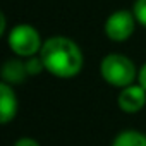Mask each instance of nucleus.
I'll return each instance as SVG.
<instances>
[{
    "label": "nucleus",
    "instance_id": "0eeeda50",
    "mask_svg": "<svg viewBox=\"0 0 146 146\" xmlns=\"http://www.w3.org/2000/svg\"><path fill=\"white\" fill-rule=\"evenodd\" d=\"M26 76H28L26 62H21L19 58H11L2 67V79H4V83L19 84V83H23L26 79Z\"/></svg>",
    "mask_w": 146,
    "mask_h": 146
},
{
    "label": "nucleus",
    "instance_id": "39448f33",
    "mask_svg": "<svg viewBox=\"0 0 146 146\" xmlns=\"http://www.w3.org/2000/svg\"><path fill=\"white\" fill-rule=\"evenodd\" d=\"M117 105L125 113H137L146 105V90L137 84H129L125 88H120V93L117 96Z\"/></svg>",
    "mask_w": 146,
    "mask_h": 146
},
{
    "label": "nucleus",
    "instance_id": "f257e3e1",
    "mask_svg": "<svg viewBox=\"0 0 146 146\" xmlns=\"http://www.w3.org/2000/svg\"><path fill=\"white\" fill-rule=\"evenodd\" d=\"M40 57L43 60L45 70L62 79L78 76L84 64L83 52L78 43L65 36H52L43 41Z\"/></svg>",
    "mask_w": 146,
    "mask_h": 146
},
{
    "label": "nucleus",
    "instance_id": "1a4fd4ad",
    "mask_svg": "<svg viewBox=\"0 0 146 146\" xmlns=\"http://www.w3.org/2000/svg\"><path fill=\"white\" fill-rule=\"evenodd\" d=\"M45 69V65H43V60H41V57L38 55H33V57H28L26 58V70H28V76H36V74H40V72Z\"/></svg>",
    "mask_w": 146,
    "mask_h": 146
},
{
    "label": "nucleus",
    "instance_id": "9d476101",
    "mask_svg": "<svg viewBox=\"0 0 146 146\" xmlns=\"http://www.w3.org/2000/svg\"><path fill=\"white\" fill-rule=\"evenodd\" d=\"M132 14L136 21L146 28V0H136V4L132 7Z\"/></svg>",
    "mask_w": 146,
    "mask_h": 146
},
{
    "label": "nucleus",
    "instance_id": "20e7f679",
    "mask_svg": "<svg viewBox=\"0 0 146 146\" xmlns=\"http://www.w3.org/2000/svg\"><path fill=\"white\" fill-rule=\"evenodd\" d=\"M136 17L129 11H115L105 21V35L112 41H125L136 28Z\"/></svg>",
    "mask_w": 146,
    "mask_h": 146
},
{
    "label": "nucleus",
    "instance_id": "9b49d317",
    "mask_svg": "<svg viewBox=\"0 0 146 146\" xmlns=\"http://www.w3.org/2000/svg\"><path fill=\"white\" fill-rule=\"evenodd\" d=\"M14 146H41V144L36 139H33V137H19L14 143Z\"/></svg>",
    "mask_w": 146,
    "mask_h": 146
},
{
    "label": "nucleus",
    "instance_id": "6e6552de",
    "mask_svg": "<svg viewBox=\"0 0 146 146\" xmlns=\"http://www.w3.org/2000/svg\"><path fill=\"white\" fill-rule=\"evenodd\" d=\"M112 146H146V136L139 131H124L113 139Z\"/></svg>",
    "mask_w": 146,
    "mask_h": 146
},
{
    "label": "nucleus",
    "instance_id": "f03ea898",
    "mask_svg": "<svg viewBox=\"0 0 146 146\" xmlns=\"http://www.w3.org/2000/svg\"><path fill=\"white\" fill-rule=\"evenodd\" d=\"M100 72L108 84L115 88H125L134 83L139 70H136V65L129 57L122 53H108L100 64Z\"/></svg>",
    "mask_w": 146,
    "mask_h": 146
},
{
    "label": "nucleus",
    "instance_id": "7ed1b4c3",
    "mask_svg": "<svg viewBox=\"0 0 146 146\" xmlns=\"http://www.w3.org/2000/svg\"><path fill=\"white\" fill-rule=\"evenodd\" d=\"M9 48L19 55V57H33L36 53H40L43 43L40 38V33L31 26V24H17L11 29L9 36Z\"/></svg>",
    "mask_w": 146,
    "mask_h": 146
},
{
    "label": "nucleus",
    "instance_id": "423d86ee",
    "mask_svg": "<svg viewBox=\"0 0 146 146\" xmlns=\"http://www.w3.org/2000/svg\"><path fill=\"white\" fill-rule=\"evenodd\" d=\"M17 113V96L9 83L0 84V122L9 124Z\"/></svg>",
    "mask_w": 146,
    "mask_h": 146
},
{
    "label": "nucleus",
    "instance_id": "f8f14e48",
    "mask_svg": "<svg viewBox=\"0 0 146 146\" xmlns=\"http://www.w3.org/2000/svg\"><path fill=\"white\" fill-rule=\"evenodd\" d=\"M137 83L146 90V64L139 69V72H137Z\"/></svg>",
    "mask_w": 146,
    "mask_h": 146
},
{
    "label": "nucleus",
    "instance_id": "ddd939ff",
    "mask_svg": "<svg viewBox=\"0 0 146 146\" xmlns=\"http://www.w3.org/2000/svg\"><path fill=\"white\" fill-rule=\"evenodd\" d=\"M5 31V16L0 14V35H2Z\"/></svg>",
    "mask_w": 146,
    "mask_h": 146
}]
</instances>
